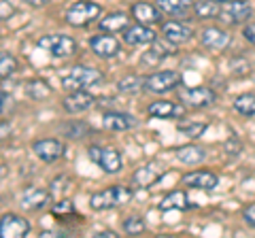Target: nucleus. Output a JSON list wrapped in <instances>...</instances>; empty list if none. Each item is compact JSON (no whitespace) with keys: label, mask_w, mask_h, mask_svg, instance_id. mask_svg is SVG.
<instances>
[{"label":"nucleus","mask_w":255,"mask_h":238,"mask_svg":"<svg viewBox=\"0 0 255 238\" xmlns=\"http://www.w3.org/2000/svg\"><path fill=\"white\" fill-rule=\"evenodd\" d=\"M162 11L157 9V6L149 4V2H134L132 9H130V15L134 17V21L138 23H147V26H151V23H157L159 19H162V15H159Z\"/></svg>","instance_id":"24"},{"label":"nucleus","mask_w":255,"mask_h":238,"mask_svg":"<svg viewBox=\"0 0 255 238\" xmlns=\"http://www.w3.org/2000/svg\"><path fill=\"white\" fill-rule=\"evenodd\" d=\"M145 219H140L138 215H130V217H126V221H124V232L128 234V236H138V234H142L145 232Z\"/></svg>","instance_id":"34"},{"label":"nucleus","mask_w":255,"mask_h":238,"mask_svg":"<svg viewBox=\"0 0 255 238\" xmlns=\"http://www.w3.org/2000/svg\"><path fill=\"white\" fill-rule=\"evenodd\" d=\"M60 132H62L66 138L81 140V138H85V136H90L92 128H90V125H87L85 121H81V119H73V121L62 123V125H60Z\"/></svg>","instance_id":"28"},{"label":"nucleus","mask_w":255,"mask_h":238,"mask_svg":"<svg viewBox=\"0 0 255 238\" xmlns=\"http://www.w3.org/2000/svg\"><path fill=\"white\" fill-rule=\"evenodd\" d=\"M179 100H181V105H185L189 109H206V107L215 105L217 94H215L211 87H204V85H198V87L181 85L179 87Z\"/></svg>","instance_id":"6"},{"label":"nucleus","mask_w":255,"mask_h":238,"mask_svg":"<svg viewBox=\"0 0 255 238\" xmlns=\"http://www.w3.org/2000/svg\"><path fill=\"white\" fill-rule=\"evenodd\" d=\"M162 36L168 43L179 47V45H185L187 41H191V36H194V30H191L187 23L174 19V21H166L164 26H162Z\"/></svg>","instance_id":"19"},{"label":"nucleus","mask_w":255,"mask_h":238,"mask_svg":"<svg viewBox=\"0 0 255 238\" xmlns=\"http://www.w3.org/2000/svg\"><path fill=\"white\" fill-rule=\"evenodd\" d=\"M32 151H34V155L41 162L53 164V162H58L60 157L64 155V151H66V145H64L62 140H58V138H38V140L32 142Z\"/></svg>","instance_id":"10"},{"label":"nucleus","mask_w":255,"mask_h":238,"mask_svg":"<svg viewBox=\"0 0 255 238\" xmlns=\"http://www.w3.org/2000/svg\"><path fill=\"white\" fill-rule=\"evenodd\" d=\"M51 215L55 217H73L77 215V209L70 200H60V202H53L51 204Z\"/></svg>","instance_id":"35"},{"label":"nucleus","mask_w":255,"mask_h":238,"mask_svg":"<svg viewBox=\"0 0 255 238\" xmlns=\"http://www.w3.org/2000/svg\"><path fill=\"white\" fill-rule=\"evenodd\" d=\"M206 128H209V125H206L204 121H187L185 119V121L177 123V130L187 138H200L202 134L206 132Z\"/></svg>","instance_id":"32"},{"label":"nucleus","mask_w":255,"mask_h":238,"mask_svg":"<svg viewBox=\"0 0 255 238\" xmlns=\"http://www.w3.org/2000/svg\"><path fill=\"white\" fill-rule=\"evenodd\" d=\"M124 43L130 45V47H145V45H153V41L157 38V32L151 30L147 23H130L124 32Z\"/></svg>","instance_id":"12"},{"label":"nucleus","mask_w":255,"mask_h":238,"mask_svg":"<svg viewBox=\"0 0 255 238\" xmlns=\"http://www.w3.org/2000/svg\"><path fill=\"white\" fill-rule=\"evenodd\" d=\"M185 209H189V200L183 189H172L159 202V211H185Z\"/></svg>","instance_id":"26"},{"label":"nucleus","mask_w":255,"mask_h":238,"mask_svg":"<svg viewBox=\"0 0 255 238\" xmlns=\"http://www.w3.org/2000/svg\"><path fill=\"white\" fill-rule=\"evenodd\" d=\"M132 189L126 187V185H113V187H107L102 192H96L90 198V209L92 211H111V209H117V206H124L132 200Z\"/></svg>","instance_id":"2"},{"label":"nucleus","mask_w":255,"mask_h":238,"mask_svg":"<svg viewBox=\"0 0 255 238\" xmlns=\"http://www.w3.org/2000/svg\"><path fill=\"white\" fill-rule=\"evenodd\" d=\"M17 58L13 53L0 51V79H9L15 70H17Z\"/></svg>","instance_id":"33"},{"label":"nucleus","mask_w":255,"mask_h":238,"mask_svg":"<svg viewBox=\"0 0 255 238\" xmlns=\"http://www.w3.org/2000/svg\"><path fill=\"white\" fill-rule=\"evenodd\" d=\"M132 19H134L132 15L122 13V11L109 13V15H105V17L98 19V30H100V32H111V34L124 32V30L132 23Z\"/></svg>","instance_id":"22"},{"label":"nucleus","mask_w":255,"mask_h":238,"mask_svg":"<svg viewBox=\"0 0 255 238\" xmlns=\"http://www.w3.org/2000/svg\"><path fill=\"white\" fill-rule=\"evenodd\" d=\"M90 49H92L94 55H98V58L111 60V58H115V55H119V51H122V43L117 41L115 34L100 32V34H94L90 38Z\"/></svg>","instance_id":"8"},{"label":"nucleus","mask_w":255,"mask_h":238,"mask_svg":"<svg viewBox=\"0 0 255 238\" xmlns=\"http://www.w3.org/2000/svg\"><path fill=\"white\" fill-rule=\"evenodd\" d=\"M200 41H202V45L206 47V49L221 51V49H226V47L230 45V41H232V36H230V32H226L223 28L209 26V28H204V30H202Z\"/></svg>","instance_id":"21"},{"label":"nucleus","mask_w":255,"mask_h":238,"mask_svg":"<svg viewBox=\"0 0 255 238\" xmlns=\"http://www.w3.org/2000/svg\"><path fill=\"white\" fill-rule=\"evenodd\" d=\"M136 119H134L130 113H124V111H107L102 115V125L105 130L111 132H128L132 128H136Z\"/></svg>","instance_id":"18"},{"label":"nucleus","mask_w":255,"mask_h":238,"mask_svg":"<svg viewBox=\"0 0 255 238\" xmlns=\"http://www.w3.org/2000/svg\"><path fill=\"white\" fill-rule=\"evenodd\" d=\"M253 15V9L245 0H230V2L221 4V15L219 17L226 23H245Z\"/></svg>","instance_id":"14"},{"label":"nucleus","mask_w":255,"mask_h":238,"mask_svg":"<svg viewBox=\"0 0 255 238\" xmlns=\"http://www.w3.org/2000/svg\"><path fill=\"white\" fill-rule=\"evenodd\" d=\"M30 221L15 213H6L0 217V238H21L30 234Z\"/></svg>","instance_id":"11"},{"label":"nucleus","mask_w":255,"mask_h":238,"mask_svg":"<svg viewBox=\"0 0 255 238\" xmlns=\"http://www.w3.org/2000/svg\"><path fill=\"white\" fill-rule=\"evenodd\" d=\"M102 15V6L92 0H77L75 4L68 6L66 11V23L73 28H87L94 21H98Z\"/></svg>","instance_id":"3"},{"label":"nucleus","mask_w":255,"mask_h":238,"mask_svg":"<svg viewBox=\"0 0 255 238\" xmlns=\"http://www.w3.org/2000/svg\"><path fill=\"white\" fill-rule=\"evenodd\" d=\"M36 47L53 58H70L77 51V41L68 34H45L36 41Z\"/></svg>","instance_id":"4"},{"label":"nucleus","mask_w":255,"mask_h":238,"mask_svg":"<svg viewBox=\"0 0 255 238\" xmlns=\"http://www.w3.org/2000/svg\"><path fill=\"white\" fill-rule=\"evenodd\" d=\"M9 107H11V96L6 92L0 90V115L6 113V109H9Z\"/></svg>","instance_id":"37"},{"label":"nucleus","mask_w":255,"mask_h":238,"mask_svg":"<svg viewBox=\"0 0 255 238\" xmlns=\"http://www.w3.org/2000/svg\"><path fill=\"white\" fill-rule=\"evenodd\" d=\"M147 115L151 119H179L185 115V105H177L170 100H155L147 107Z\"/></svg>","instance_id":"17"},{"label":"nucleus","mask_w":255,"mask_h":238,"mask_svg":"<svg viewBox=\"0 0 255 238\" xmlns=\"http://www.w3.org/2000/svg\"><path fill=\"white\" fill-rule=\"evenodd\" d=\"M23 2H26V4H30V6H36V9H38V6H45V4H49V0H23Z\"/></svg>","instance_id":"40"},{"label":"nucleus","mask_w":255,"mask_h":238,"mask_svg":"<svg viewBox=\"0 0 255 238\" xmlns=\"http://www.w3.org/2000/svg\"><path fill=\"white\" fill-rule=\"evenodd\" d=\"M243 219H245V224H247V226L255 228V202L247 204L245 209H243Z\"/></svg>","instance_id":"36"},{"label":"nucleus","mask_w":255,"mask_h":238,"mask_svg":"<svg viewBox=\"0 0 255 238\" xmlns=\"http://www.w3.org/2000/svg\"><path fill=\"white\" fill-rule=\"evenodd\" d=\"M11 132H13V128H11L9 121H0V140H4L6 136H11Z\"/></svg>","instance_id":"39"},{"label":"nucleus","mask_w":255,"mask_h":238,"mask_svg":"<svg viewBox=\"0 0 255 238\" xmlns=\"http://www.w3.org/2000/svg\"><path fill=\"white\" fill-rule=\"evenodd\" d=\"M234 111L243 117H253L255 115V92L241 94V96L234 100Z\"/></svg>","instance_id":"31"},{"label":"nucleus","mask_w":255,"mask_h":238,"mask_svg":"<svg viewBox=\"0 0 255 238\" xmlns=\"http://www.w3.org/2000/svg\"><path fill=\"white\" fill-rule=\"evenodd\" d=\"M49 202H51V192L49 189H43V187L32 185L21 194V209L28 211V213L43 211L49 206Z\"/></svg>","instance_id":"15"},{"label":"nucleus","mask_w":255,"mask_h":238,"mask_svg":"<svg viewBox=\"0 0 255 238\" xmlns=\"http://www.w3.org/2000/svg\"><path fill=\"white\" fill-rule=\"evenodd\" d=\"M87 157L98 166V168H102V172L107 174H115L122 170V153L117 151V149L113 147H102V145H92L87 147Z\"/></svg>","instance_id":"5"},{"label":"nucleus","mask_w":255,"mask_h":238,"mask_svg":"<svg viewBox=\"0 0 255 238\" xmlns=\"http://www.w3.org/2000/svg\"><path fill=\"white\" fill-rule=\"evenodd\" d=\"M23 94L30 100H47L49 96H53V87L45 81V79H30V81L23 83Z\"/></svg>","instance_id":"25"},{"label":"nucleus","mask_w":255,"mask_h":238,"mask_svg":"<svg viewBox=\"0 0 255 238\" xmlns=\"http://www.w3.org/2000/svg\"><path fill=\"white\" fill-rule=\"evenodd\" d=\"M62 107L70 115H81L85 111H90L96 107V96L87 90H73L62 98Z\"/></svg>","instance_id":"9"},{"label":"nucleus","mask_w":255,"mask_h":238,"mask_svg":"<svg viewBox=\"0 0 255 238\" xmlns=\"http://www.w3.org/2000/svg\"><path fill=\"white\" fill-rule=\"evenodd\" d=\"M221 4L217 0H196L194 4V15L198 19H215L221 15Z\"/></svg>","instance_id":"29"},{"label":"nucleus","mask_w":255,"mask_h":238,"mask_svg":"<svg viewBox=\"0 0 255 238\" xmlns=\"http://www.w3.org/2000/svg\"><path fill=\"white\" fill-rule=\"evenodd\" d=\"M117 90L122 94H138L145 90V77L140 75H128V77H122L117 81Z\"/></svg>","instance_id":"30"},{"label":"nucleus","mask_w":255,"mask_h":238,"mask_svg":"<svg viewBox=\"0 0 255 238\" xmlns=\"http://www.w3.org/2000/svg\"><path fill=\"white\" fill-rule=\"evenodd\" d=\"M166 174V170L159 166L157 162H147V164H142L140 168L134 170L132 174V185H136V187H151V185H155L159 179H162Z\"/></svg>","instance_id":"16"},{"label":"nucleus","mask_w":255,"mask_h":238,"mask_svg":"<svg viewBox=\"0 0 255 238\" xmlns=\"http://www.w3.org/2000/svg\"><path fill=\"white\" fill-rule=\"evenodd\" d=\"M243 36H245V41H249V43H253V45H255V21H253V23H249V26H245Z\"/></svg>","instance_id":"38"},{"label":"nucleus","mask_w":255,"mask_h":238,"mask_svg":"<svg viewBox=\"0 0 255 238\" xmlns=\"http://www.w3.org/2000/svg\"><path fill=\"white\" fill-rule=\"evenodd\" d=\"M177 160L181 164H187V166L200 164L206 160V149L200 145H183L177 149Z\"/></svg>","instance_id":"27"},{"label":"nucleus","mask_w":255,"mask_h":238,"mask_svg":"<svg viewBox=\"0 0 255 238\" xmlns=\"http://www.w3.org/2000/svg\"><path fill=\"white\" fill-rule=\"evenodd\" d=\"M181 183L189 189H202V192H213L219 185V177L211 170H191L181 177Z\"/></svg>","instance_id":"13"},{"label":"nucleus","mask_w":255,"mask_h":238,"mask_svg":"<svg viewBox=\"0 0 255 238\" xmlns=\"http://www.w3.org/2000/svg\"><path fill=\"white\" fill-rule=\"evenodd\" d=\"M217 2H230V0H217Z\"/></svg>","instance_id":"42"},{"label":"nucleus","mask_w":255,"mask_h":238,"mask_svg":"<svg viewBox=\"0 0 255 238\" xmlns=\"http://www.w3.org/2000/svg\"><path fill=\"white\" fill-rule=\"evenodd\" d=\"M96 238H117V234L115 232H98Z\"/></svg>","instance_id":"41"},{"label":"nucleus","mask_w":255,"mask_h":238,"mask_svg":"<svg viewBox=\"0 0 255 238\" xmlns=\"http://www.w3.org/2000/svg\"><path fill=\"white\" fill-rule=\"evenodd\" d=\"M181 75L177 70H155L145 77V90L151 94H168L181 87Z\"/></svg>","instance_id":"7"},{"label":"nucleus","mask_w":255,"mask_h":238,"mask_svg":"<svg viewBox=\"0 0 255 238\" xmlns=\"http://www.w3.org/2000/svg\"><path fill=\"white\" fill-rule=\"evenodd\" d=\"M177 45H164V43H157V38L153 41V47L151 49H147V53L140 58V64L142 66H159V62L170 58V55L177 53V49H174Z\"/></svg>","instance_id":"23"},{"label":"nucleus","mask_w":255,"mask_h":238,"mask_svg":"<svg viewBox=\"0 0 255 238\" xmlns=\"http://www.w3.org/2000/svg\"><path fill=\"white\" fill-rule=\"evenodd\" d=\"M105 81V73L92 66H73L70 73L62 77V87L68 92L73 90H90Z\"/></svg>","instance_id":"1"},{"label":"nucleus","mask_w":255,"mask_h":238,"mask_svg":"<svg viewBox=\"0 0 255 238\" xmlns=\"http://www.w3.org/2000/svg\"><path fill=\"white\" fill-rule=\"evenodd\" d=\"M194 0H157V9L174 19L189 17L194 13Z\"/></svg>","instance_id":"20"}]
</instances>
